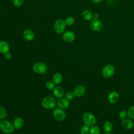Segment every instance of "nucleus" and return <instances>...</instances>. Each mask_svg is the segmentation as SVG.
Wrapping results in <instances>:
<instances>
[{"label": "nucleus", "instance_id": "obj_1", "mask_svg": "<svg viewBox=\"0 0 134 134\" xmlns=\"http://www.w3.org/2000/svg\"><path fill=\"white\" fill-rule=\"evenodd\" d=\"M0 129L5 134H10L14 131L15 127L8 120L3 119L0 121Z\"/></svg>", "mask_w": 134, "mask_h": 134}, {"label": "nucleus", "instance_id": "obj_2", "mask_svg": "<svg viewBox=\"0 0 134 134\" xmlns=\"http://www.w3.org/2000/svg\"><path fill=\"white\" fill-rule=\"evenodd\" d=\"M82 119L85 125L92 127L96 122V118L95 116L91 113L86 112L84 113L82 116Z\"/></svg>", "mask_w": 134, "mask_h": 134}, {"label": "nucleus", "instance_id": "obj_3", "mask_svg": "<svg viewBox=\"0 0 134 134\" xmlns=\"http://www.w3.org/2000/svg\"><path fill=\"white\" fill-rule=\"evenodd\" d=\"M41 105L46 109L53 108L56 105V101L52 96H48L44 97L41 100Z\"/></svg>", "mask_w": 134, "mask_h": 134}, {"label": "nucleus", "instance_id": "obj_4", "mask_svg": "<svg viewBox=\"0 0 134 134\" xmlns=\"http://www.w3.org/2000/svg\"><path fill=\"white\" fill-rule=\"evenodd\" d=\"M115 67L111 64H107L102 69V73L103 76L105 78L111 77L115 73Z\"/></svg>", "mask_w": 134, "mask_h": 134}, {"label": "nucleus", "instance_id": "obj_5", "mask_svg": "<svg viewBox=\"0 0 134 134\" xmlns=\"http://www.w3.org/2000/svg\"><path fill=\"white\" fill-rule=\"evenodd\" d=\"M34 71L38 74H46L47 71V66L42 62H37L33 65Z\"/></svg>", "mask_w": 134, "mask_h": 134}, {"label": "nucleus", "instance_id": "obj_6", "mask_svg": "<svg viewBox=\"0 0 134 134\" xmlns=\"http://www.w3.org/2000/svg\"><path fill=\"white\" fill-rule=\"evenodd\" d=\"M66 24L65 21L63 19H58L54 24V29L55 31L58 34L62 33L65 28Z\"/></svg>", "mask_w": 134, "mask_h": 134}, {"label": "nucleus", "instance_id": "obj_7", "mask_svg": "<svg viewBox=\"0 0 134 134\" xmlns=\"http://www.w3.org/2000/svg\"><path fill=\"white\" fill-rule=\"evenodd\" d=\"M53 116L54 118V119L58 121H63L65 118V113L63 110V109H62L60 108H55L53 111Z\"/></svg>", "mask_w": 134, "mask_h": 134}, {"label": "nucleus", "instance_id": "obj_8", "mask_svg": "<svg viewBox=\"0 0 134 134\" xmlns=\"http://www.w3.org/2000/svg\"><path fill=\"white\" fill-rule=\"evenodd\" d=\"M90 28L94 31H100L103 29V25L102 23L98 19L91 20L90 24Z\"/></svg>", "mask_w": 134, "mask_h": 134}, {"label": "nucleus", "instance_id": "obj_9", "mask_svg": "<svg viewBox=\"0 0 134 134\" xmlns=\"http://www.w3.org/2000/svg\"><path fill=\"white\" fill-rule=\"evenodd\" d=\"M62 38L65 42L71 43L74 41L75 39V35L74 33L71 31H66L63 33Z\"/></svg>", "mask_w": 134, "mask_h": 134}, {"label": "nucleus", "instance_id": "obj_10", "mask_svg": "<svg viewBox=\"0 0 134 134\" xmlns=\"http://www.w3.org/2000/svg\"><path fill=\"white\" fill-rule=\"evenodd\" d=\"M107 98L110 103L115 104L118 102L119 99V95L117 92L112 91L108 94Z\"/></svg>", "mask_w": 134, "mask_h": 134}, {"label": "nucleus", "instance_id": "obj_11", "mask_svg": "<svg viewBox=\"0 0 134 134\" xmlns=\"http://www.w3.org/2000/svg\"><path fill=\"white\" fill-rule=\"evenodd\" d=\"M85 92L86 90L85 87L82 85L76 86L73 90L74 95L77 97H81L83 96L85 94Z\"/></svg>", "mask_w": 134, "mask_h": 134}, {"label": "nucleus", "instance_id": "obj_12", "mask_svg": "<svg viewBox=\"0 0 134 134\" xmlns=\"http://www.w3.org/2000/svg\"><path fill=\"white\" fill-rule=\"evenodd\" d=\"M53 94L55 98H61L64 94V90L62 87L56 86L53 90Z\"/></svg>", "mask_w": 134, "mask_h": 134}, {"label": "nucleus", "instance_id": "obj_13", "mask_svg": "<svg viewBox=\"0 0 134 134\" xmlns=\"http://www.w3.org/2000/svg\"><path fill=\"white\" fill-rule=\"evenodd\" d=\"M57 105L59 108L62 109H65L69 107L70 103L69 100H67L66 99L61 98H60L57 102Z\"/></svg>", "mask_w": 134, "mask_h": 134}, {"label": "nucleus", "instance_id": "obj_14", "mask_svg": "<svg viewBox=\"0 0 134 134\" xmlns=\"http://www.w3.org/2000/svg\"><path fill=\"white\" fill-rule=\"evenodd\" d=\"M23 37L27 41H31L35 38L34 32L30 29H26L23 34Z\"/></svg>", "mask_w": 134, "mask_h": 134}, {"label": "nucleus", "instance_id": "obj_15", "mask_svg": "<svg viewBox=\"0 0 134 134\" xmlns=\"http://www.w3.org/2000/svg\"><path fill=\"white\" fill-rule=\"evenodd\" d=\"M122 127L126 129L129 130L131 129L133 127V123L132 121L129 119H122L121 122Z\"/></svg>", "mask_w": 134, "mask_h": 134}, {"label": "nucleus", "instance_id": "obj_16", "mask_svg": "<svg viewBox=\"0 0 134 134\" xmlns=\"http://www.w3.org/2000/svg\"><path fill=\"white\" fill-rule=\"evenodd\" d=\"M9 46L8 43L5 41H0V52L3 54H5L7 52H9Z\"/></svg>", "mask_w": 134, "mask_h": 134}, {"label": "nucleus", "instance_id": "obj_17", "mask_svg": "<svg viewBox=\"0 0 134 134\" xmlns=\"http://www.w3.org/2000/svg\"><path fill=\"white\" fill-rule=\"evenodd\" d=\"M13 125L15 129H20L24 125V120L22 118L18 117L15 118L13 121Z\"/></svg>", "mask_w": 134, "mask_h": 134}, {"label": "nucleus", "instance_id": "obj_18", "mask_svg": "<svg viewBox=\"0 0 134 134\" xmlns=\"http://www.w3.org/2000/svg\"><path fill=\"white\" fill-rule=\"evenodd\" d=\"M62 79H63L62 75L59 72L54 73L52 78V82L54 83V84H56V85L60 84L62 82Z\"/></svg>", "mask_w": 134, "mask_h": 134}, {"label": "nucleus", "instance_id": "obj_19", "mask_svg": "<svg viewBox=\"0 0 134 134\" xmlns=\"http://www.w3.org/2000/svg\"><path fill=\"white\" fill-rule=\"evenodd\" d=\"M82 17L85 20H91L93 18V14L88 10H85L82 13Z\"/></svg>", "mask_w": 134, "mask_h": 134}, {"label": "nucleus", "instance_id": "obj_20", "mask_svg": "<svg viewBox=\"0 0 134 134\" xmlns=\"http://www.w3.org/2000/svg\"><path fill=\"white\" fill-rule=\"evenodd\" d=\"M103 129L106 132H110L113 129V125L111 122L107 121L103 125Z\"/></svg>", "mask_w": 134, "mask_h": 134}, {"label": "nucleus", "instance_id": "obj_21", "mask_svg": "<svg viewBox=\"0 0 134 134\" xmlns=\"http://www.w3.org/2000/svg\"><path fill=\"white\" fill-rule=\"evenodd\" d=\"M90 134H100V128L97 126L94 125L90 129Z\"/></svg>", "mask_w": 134, "mask_h": 134}, {"label": "nucleus", "instance_id": "obj_22", "mask_svg": "<svg viewBox=\"0 0 134 134\" xmlns=\"http://www.w3.org/2000/svg\"><path fill=\"white\" fill-rule=\"evenodd\" d=\"M90 128L89 126L85 125L83 126L80 130L81 134H88L90 133Z\"/></svg>", "mask_w": 134, "mask_h": 134}, {"label": "nucleus", "instance_id": "obj_23", "mask_svg": "<svg viewBox=\"0 0 134 134\" xmlns=\"http://www.w3.org/2000/svg\"><path fill=\"white\" fill-rule=\"evenodd\" d=\"M74 18L72 17H68L64 20L65 24L68 26L72 25L74 23Z\"/></svg>", "mask_w": 134, "mask_h": 134}, {"label": "nucleus", "instance_id": "obj_24", "mask_svg": "<svg viewBox=\"0 0 134 134\" xmlns=\"http://www.w3.org/2000/svg\"><path fill=\"white\" fill-rule=\"evenodd\" d=\"M128 116L130 119H134V106H131L128 110Z\"/></svg>", "mask_w": 134, "mask_h": 134}, {"label": "nucleus", "instance_id": "obj_25", "mask_svg": "<svg viewBox=\"0 0 134 134\" xmlns=\"http://www.w3.org/2000/svg\"><path fill=\"white\" fill-rule=\"evenodd\" d=\"M7 115L6 111L4 108L0 106V119H4Z\"/></svg>", "mask_w": 134, "mask_h": 134}, {"label": "nucleus", "instance_id": "obj_26", "mask_svg": "<svg viewBox=\"0 0 134 134\" xmlns=\"http://www.w3.org/2000/svg\"><path fill=\"white\" fill-rule=\"evenodd\" d=\"M46 86L47 88L49 90H53L55 87L54 83L52 81H48L46 83Z\"/></svg>", "mask_w": 134, "mask_h": 134}, {"label": "nucleus", "instance_id": "obj_27", "mask_svg": "<svg viewBox=\"0 0 134 134\" xmlns=\"http://www.w3.org/2000/svg\"><path fill=\"white\" fill-rule=\"evenodd\" d=\"M74 96L73 92H69L65 95V98L68 100H70L74 98Z\"/></svg>", "mask_w": 134, "mask_h": 134}, {"label": "nucleus", "instance_id": "obj_28", "mask_svg": "<svg viewBox=\"0 0 134 134\" xmlns=\"http://www.w3.org/2000/svg\"><path fill=\"white\" fill-rule=\"evenodd\" d=\"M118 116H119V117L121 119H126L128 117V112L126 111L125 110L120 111L119 113Z\"/></svg>", "mask_w": 134, "mask_h": 134}, {"label": "nucleus", "instance_id": "obj_29", "mask_svg": "<svg viewBox=\"0 0 134 134\" xmlns=\"http://www.w3.org/2000/svg\"><path fill=\"white\" fill-rule=\"evenodd\" d=\"M13 3L14 6L16 7H20L23 4L24 0H13Z\"/></svg>", "mask_w": 134, "mask_h": 134}, {"label": "nucleus", "instance_id": "obj_30", "mask_svg": "<svg viewBox=\"0 0 134 134\" xmlns=\"http://www.w3.org/2000/svg\"><path fill=\"white\" fill-rule=\"evenodd\" d=\"M4 57L6 59L9 60L12 58V54L9 52H7L4 54Z\"/></svg>", "mask_w": 134, "mask_h": 134}, {"label": "nucleus", "instance_id": "obj_31", "mask_svg": "<svg viewBox=\"0 0 134 134\" xmlns=\"http://www.w3.org/2000/svg\"><path fill=\"white\" fill-rule=\"evenodd\" d=\"M99 16L98 13H94L93 14V19H98L99 18Z\"/></svg>", "mask_w": 134, "mask_h": 134}, {"label": "nucleus", "instance_id": "obj_32", "mask_svg": "<svg viewBox=\"0 0 134 134\" xmlns=\"http://www.w3.org/2000/svg\"><path fill=\"white\" fill-rule=\"evenodd\" d=\"M91 2H92L94 3H99L103 1V0H91Z\"/></svg>", "mask_w": 134, "mask_h": 134}, {"label": "nucleus", "instance_id": "obj_33", "mask_svg": "<svg viewBox=\"0 0 134 134\" xmlns=\"http://www.w3.org/2000/svg\"><path fill=\"white\" fill-rule=\"evenodd\" d=\"M104 134H113V133H111L110 132H106V133H105Z\"/></svg>", "mask_w": 134, "mask_h": 134}, {"label": "nucleus", "instance_id": "obj_34", "mask_svg": "<svg viewBox=\"0 0 134 134\" xmlns=\"http://www.w3.org/2000/svg\"><path fill=\"white\" fill-rule=\"evenodd\" d=\"M75 134H79V133H75Z\"/></svg>", "mask_w": 134, "mask_h": 134}]
</instances>
